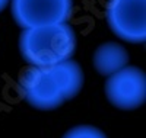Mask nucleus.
<instances>
[{"instance_id":"obj_1","label":"nucleus","mask_w":146,"mask_h":138,"mask_svg":"<svg viewBox=\"0 0 146 138\" xmlns=\"http://www.w3.org/2000/svg\"><path fill=\"white\" fill-rule=\"evenodd\" d=\"M83 86V71L67 60L50 67L29 66L19 77V89L27 102L41 110H51L73 99Z\"/></svg>"},{"instance_id":"obj_2","label":"nucleus","mask_w":146,"mask_h":138,"mask_svg":"<svg viewBox=\"0 0 146 138\" xmlns=\"http://www.w3.org/2000/svg\"><path fill=\"white\" fill-rule=\"evenodd\" d=\"M76 49V34L67 22L22 29L19 51L29 66L50 67L72 60Z\"/></svg>"},{"instance_id":"obj_3","label":"nucleus","mask_w":146,"mask_h":138,"mask_svg":"<svg viewBox=\"0 0 146 138\" xmlns=\"http://www.w3.org/2000/svg\"><path fill=\"white\" fill-rule=\"evenodd\" d=\"M105 16L120 39L131 44L146 39V0H108Z\"/></svg>"},{"instance_id":"obj_4","label":"nucleus","mask_w":146,"mask_h":138,"mask_svg":"<svg viewBox=\"0 0 146 138\" xmlns=\"http://www.w3.org/2000/svg\"><path fill=\"white\" fill-rule=\"evenodd\" d=\"M15 22L22 29L64 23L73 13V0H10Z\"/></svg>"},{"instance_id":"obj_5","label":"nucleus","mask_w":146,"mask_h":138,"mask_svg":"<svg viewBox=\"0 0 146 138\" xmlns=\"http://www.w3.org/2000/svg\"><path fill=\"white\" fill-rule=\"evenodd\" d=\"M105 96L118 109L131 110L145 103L146 99V76L135 66H126L105 81Z\"/></svg>"},{"instance_id":"obj_6","label":"nucleus","mask_w":146,"mask_h":138,"mask_svg":"<svg viewBox=\"0 0 146 138\" xmlns=\"http://www.w3.org/2000/svg\"><path fill=\"white\" fill-rule=\"evenodd\" d=\"M129 53L127 49L117 42H104L95 49L92 61L94 67L101 76H111L115 71L129 66Z\"/></svg>"},{"instance_id":"obj_7","label":"nucleus","mask_w":146,"mask_h":138,"mask_svg":"<svg viewBox=\"0 0 146 138\" xmlns=\"http://www.w3.org/2000/svg\"><path fill=\"white\" fill-rule=\"evenodd\" d=\"M63 138H107V135L96 127L92 125H78L69 129Z\"/></svg>"},{"instance_id":"obj_8","label":"nucleus","mask_w":146,"mask_h":138,"mask_svg":"<svg viewBox=\"0 0 146 138\" xmlns=\"http://www.w3.org/2000/svg\"><path fill=\"white\" fill-rule=\"evenodd\" d=\"M10 3V0H0V12H3L5 7Z\"/></svg>"}]
</instances>
